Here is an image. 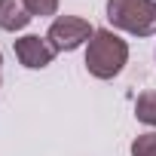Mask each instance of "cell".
Masks as SVG:
<instances>
[{"label": "cell", "mask_w": 156, "mask_h": 156, "mask_svg": "<svg viewBox=\"0 0 156 156\" xmlns=\"http://www.w3.org/2000/svg\"><path fill=\"white\" fill-rule=\"evenodd\" d=\"M129 61V43L119 40L113 31L101 28L92 34L89 46H86V70L98 80H113V76L126 67Z\"/></svg>", "instance_id": "6da1fadb"}, {"label": "cell", "mask_w": 156, "mask_h": 156, "mask_svg": "<svg viewBox=\"0 0 156 156\" xmlns=\"http://www.w3.org/2000/svg\"><path fill=\"white\" fill-rule=\"evenodd\" d=\"M107 22L135 37H153L156 0H107Z\"/></svg>", "instance_id": "7a4b0ae2"}, {"label": "cell", "mask_w": 156, "mask_h": 156, "mask_svg": "<svg viewBox=\"0 0 156 156\" xmlns=\"http://www.w3.org/2000/svg\"><path fill=\"white\" fill-rule=\"evenodd\" d=\"M92 34H95V28L86 19H80V16H58L52 22L46 40H49V46L55 52H73V49H80L83 43H89Z\"/></svg>", "instance_id": "3957f363"}, {"label": "cell", "mask_w": 156, "mask_h": 156, "mask_svg": "<svg viewBox=\"0 0 156 156\" xmlns=\"http://www.w3.org/2000/svg\"><path fill=\"white\" fill-rule=\"evenodd\" d=\"M12 49H16V58L25 67H31V70H40V67L52 64V58H55V49L49 46V40L46 37H37V34H28L22 40H12Z\"/></svg>", "instance_id": "277c9868"}, {"label": "cell", "mask_w": 156, "mask_h": 156, "mask_svg": "<svg viewBox=\"0 0 156 156\" xmlns=\"http://www.w3.org/2000/svg\"><path fill=\"white\" fill-rule=\"evenodd\" d=\"M31 9L25 0H0V28L3 31H22L31 22Z\"/></svg>", "instance_id": "5b68a950"}, {"label": "cell", "mask_w": 156, "mask_h": 156, "mask_svg": "<svg viewBox=\"0 0 156 156\" xmlns=\"http://www.w3.org/2000/svg\"><path fill=\"white\" fill-rule=\"evenodd\" d=\"M135 116L144 126H156V92H141L135 101Z\"/></svg>", "instance_id": "8992f818"}, {"label": "cell", "mask_w": 156, "mask_h": 156, "mask_svg": "<svg viewBox=\"0 0 156 156\" xmlns=\"http://www.w3.org/2000/svg\"><path fill=\"white\" fill-rule=\"evenodd\" d=\"M132 156H156V132L138 135L132 141Z\"/></svg>", "instance_id": "52a82bcc"}, {"label": "cell", "mask_w": 156, "mask_h": 156, "mask_svg": "<svg viewBox=\"0 0 156 156\" xmlns=\"http://www.w3.org/2000/svg\"><path fill=\"white\" fill-rule=\"evenodd\" d=\"M25 3H28L31 16H40V19H46V16H55V12H58V0H25Z\"/></svg>", "instance_id": "ba28073f"}]
</instances>
